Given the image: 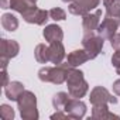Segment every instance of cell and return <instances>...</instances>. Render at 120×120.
<instances>
[{
  "label": "cell",
  "mask_w": 120,
  "mask_h": 120,
  "mask_svg": "<svg viewBox=\"0 0 120 120\" xmlns=\"http://www.w3.org/2000/svg\"><path fill=\"white\" fill-rule=\"evenodd\" d=\"M67 85H68V93L71 95V98H75V99L83 98L89 90V85L83 78V72L75 67H71L68 71Z\"/></svg>",
  "instance_id": "cell-1"
},
{
  "label": "cell",
  "mask_w": 120,
  "mask_h": 120,
  "mask_svg": "<svg viewBox=\"0 0 120 120\" xmlns=\"http://www.w3.org/2000/svg\"><path fill=\"white\" fill-rule=\"evenodd\" d=\"M71 65L68 62L59 64L55 67H44L38 71V78L42 82H51L54 85H61L67 82V75Z\"/></svg>",
  "instance_id": "cell-2"
},
{
  "label": "cell",
  "mask_w": 120,
  "mask_h": 120,
  "mask_svg": "<svg viewBox=\"0 0 120 120\" xmlns=\"http://www.w3.org/2000/svg\"><path fill=\"white\" fill-rule=\"evenodd\" d=\"M17 106L20 110V116L23 120H37L38 110H37V96L30 92L24 90L20 98L17 99Z\"/></svg>",
  "instance_id": "cell-3"
},
{
  "label": "cell",
  "mask_w": 120,
  "mask_h": 120,
  "mask_svg": "<svg viewBox=\"0 0 120 120\" xmlns=\"http://www.w3.org/2000/svg\"><path fill=\"white\" fill-rule=\"evenodd\" d=\"M103 44H105V38L100 37L99 34H89V35H83L82 38V47L89 52L90 59H95L102 52Z\"/></svg>",
  "instance_id": "cell-4"
},
{
  "label": "cell",
  "mask_w": 120,
  "mask_h": 120,
  "mask_svg": "<svg viewBox=\"0 0 120 120\" xmlns=\"http://www.w3.org/2000/svg\"><path fill=\"white\" fill-rule=\"evenodd\" d=\"M100 3V0H72L68 6V10L74 16L83 17L85 14L90 13L93 9H96Z\"/></svg>",
  "instance_id": "cell-5"
},
{
  "label": "cell",
  "mask_w": 120,
  "mask_h": 120,
  "mask_svg": "<svg viewBox=\"0 0 120 120\" xmlns=\"http://www.w3.org/2000/svg\"><path fill=\"white\" fill-rule=\"evenodd\" d=\"M119 27H120V19L112 17V16H107V14H106L105 19L100 21V24H99L96 33H98L100 37L110 40V38L116 34V31L119 30Z\"/></svg>",
  "instance_id": "cell-6"
},
{
  "label": "cell",
  "mask_w": 120,
  "mask_h": 120,
  "mask_svg": "<svg viewBox=\"0 0 120 120\" xmlns=\"http://www.w3.org/2000/svg\"><path fill=\"white\" fill-rule=\"evenodd\" d=\"M23 20L28 24H35V26H44L48 20H49V11L38 9L37 6L24 11L23 14Z\"/></svg>",
  "instance_id": "cell-7"
},
{
  "label": "cell",
  "mask_w": 120,
  "mask_h": 120,
  "mask_svg": "<svg viewBox=\"0 0 120 120\" xmlns=\"http://www.w3.org/2000/svg\"><path fill=\"white\" fill-rule=\"evenodd\" d=\"M89 100L92 105H102V103H113L116 105L117 103V99L103 86H95L90 92V96H89Z\"/></svg>",
  "instance_id": "cell-8"
},
{
  "label": "cell",
  "mask_w": 120,
  "mask_h": 120,
  "mask_svg": "<svg viewBox=\"0 0 120 120\" xmlns=\"http://www.w3.org/2000/svg\"><path fill=\"white\" fill-rule=\"evenodd\" d=\"M100 17H102V10L98 9L95 13H88L83 16L82 19V28H83V34L89 35V34H95L98 31V27L100 24Z\"/></svg>",
  "instance_id": "cell-9"
},
{
  "label": "cell",
  "mask_w": 120,
  "mask_h": 120,
  "mask_svg": "<svg viewBox=\"0 0 120 120\" xmlns=\"http://www.w3.org/2000/svg\"><path fill=\"white\" fill-rule=\"evenodd\" d=\"M64 110H65V113H67L71 119H82V117H85V114H86V105H85L81 99L69 98V100L67 102Z\"/></svg>",
  "instance_id": "cell-10"
},
{
  "label": "cell",
  "mask_w": 120,
  "mask_h": 120,
  "mask_svg": "<svg viewBox=\"0 0 120 120\" xmlns=\"http://www.w3.org/2000/svg\"><path fill=\"white\" fill-rule=\"evenodd\" d=\"M0 7L2 9H11L20 14L24 11L35 7V0H2L0 2Z\"/></svg>",
  "instance_id": "cell-11"
},
{
  "label": "cell",
  "mask_w": 120,
  "mask_h": 120,
  "mask_svg": "<svg viewBox=\"0 0 120 120\" xmlns=\"http://www.w3.org/2000/svg\"><path fill=\"white\" fill-rule=\"evenodd\" d=\"M20 52V45L17 41L14 40H6V38H2L0 40V56L2 58H14L17 56Z\"/></svg>",
  "instance_id": "cell-12"
},
{
  "label": "cell",
  "mask_w": 120,
  "mask_h": 120,
  "mask_svg": "<svg viewBox=\"0 0 120 120\" xmlns=\"http://www.w3.org/2000/svg\"><path fill=\"white\" fill-rule=\"evenodd\" d=\"M88 61H90V55L85 48L83 49H75V51L69 52L68 56H67V62L71 67H75V68L85 64V62H88Z\"/></svg>",
  "instance_id": "cell-13"
},
{
  "label": "cell",
  "mask_w": 120,
  "mask_h": 120,
  "mask_svg": "<svg viewBox=\"0 0 120 120\" xmlns=\"http://www.w3.org/2000/svg\"><path fill=\"white\" fill-rule=\"evenodd\" d=\"M65 58V48L62 41H58V42H51L49 44V62L59 65L62 64Z\"/></svg>",
  "instance_id": "cell-14"
},
{
  "label": "cell",
  "mask_w": 120,
  "mask_h": 120,
  "mask_svg": "<svg viewBox=\"0 0 120 120\" xmlns=\"http://www.w3.org/2000/svg\"><path fill=\"white\" fill-rule=\"evenodd\" d=\"M42 35L45 38V41L48 44L51 42H58V41H62L64 38V31L62 28L56 26V24H49V26H45L44 31H42Z\"/></svg>",
  "instance_id": "cell-15"
},
{
  "label": "cell",
  "mask_w": 120,
  "mask_h": 120,
  "mask_svg": "<svg viewBox=\"0 0 120 120\" xmlns=\"http://www.w3.org/2000/svg\"><path fill=\"white\" fill-rule=\"evenodd\" d=\"M92 119L109 120V119H120V116L110 113L107 103H102V105H92Z\"/></svg>",
  "instance_id": "cell-16"
},
{
  "label": "cell",
  "mask_w": 120,
  "mask_h": 120,
  "mask_svg": "<svg viewBox=\"0 0 120 120\" xmlns=\"http://www.w3.org/2000/svg\"><path fill=\"white\" fill-rule=\"evenodd\" d=\"M24 85L19 81H13V82H9L7 86H4V93L7 96V99L10 100H14L17 102V99L20 98V95L24 92Z\"/></svg>",
  "instance_id": "cell-17"
},
{
  "label": "cell",
  "mask_w": 120,
  "mask_h": 120,
  "mask_svg": "<svg viewBox=\"0 0 120 120\" xmlns=\"http://www.w3.org/2000/svg\"><path fill=\"white\" fill-rule=\"evenodd\" d=\"M34 56L37 59V62H40V64L49 62V45L38 44L34 49Z\"/></svg>",
  "instance_id": "cell-18"
},
{
  "label": "cell",
  "mask_w": 120,
  "mask_h": 120,
  "mask_svg": "<svg viewBox=\"0 0 120 120\" xmlns=\"http://www.w3.org/2000/svg\"><path fill=\"white\" fill-rule=\"evenodd\" d=\"M2 27L6 30V31H16L19 28V20L16 16L10 14V13H4L2 16Z\"/></svg>",
  "instance_id": "cell-19"
},
{
  "label": "cell",
  "mask_w": 120,
  "mask_h": 120,
  "mask_svg": "<svg viewBox=\"0 0 120 120\" xmlns=\"http://www.w3.org/2000/svg\"><path fill=\"white\" fill-rule=\"evenodd\" d=\"M69 98H71V95L67 93V92H58V93H55L54 98H52V106H54V109L55 110H64V107H65L67 102L69 100Z\"/></svg>",
  "instance_id": "cell-20"
},
{
  "label": "cell",
  "mask_w": 120,
  "mask_h": 120,
  "mask_svg": "<svg viewBox=\"0 0 120 120\" xmlns=\"http://www.w3.org/2000/svg\"><path fill=\"white\" fill-rule=\"evenodd\" d=\"M106 7V14L120 19V0H103Z\"/></svg>",
  "instance_id": "cell-21"
},
{
  "label": "cell",
  "mask_w": 120,
  "mask_h": 120,
  "mask_svg": "<svg viewBox=\"0 0 120 120\" xmlns=\"http://www.w3.org/2000/svg\"><path fill=\"white\" fill-rule=\"evenodd\" d=\"M49 19H52L55 21H62V20L67 19V13L61 7H54V9L49 10Z\"/></svg>",
  "instance_id": "cell-22"
},
{
  "label": "cell",
  "mask_w": 120,
  "mask_h": 120,
  "mask_svg": "<svg viewBox=\"0 0 120 120\" xmlns=\"http://www.w3.org/2000/svg\"><path fill=\"white\" fill-rule=\"evenodd\" d=\"M0 117L3 120H13L14 119V110L9 105H2L0 106Z\"/></svg>",
  "instance_id": "cell-23"
},
{
  "label": "cell",
  "mask_w": 120,
  "mask_h": 120,
  "mask_svg": "<svg viewBox=\"0 0 120 120\" xmlns=\"http://www.w3.org/2000/svg\"><path fill=\"white\" fill-rule=\"evenodd\" d=\"M110 44L116 51H120V34H114L110 38Z\"/></svg>",
  "instance_id": "cell-24"
},
{
  "label": "cell",
  "mask_w": 120,
  "mask_h": 120,
  "mask_svg": "<svg viewBox=\"0 0 120 120\" xmlns=\"http://www.w3.org/2000/svg\"><path fill=\"white\" fill-rule=\"evenodd\" d=\"M112 65L116 69H120V51H116L112 56Z\"/></svg>",
  "instance_id": "cell-25"
},
{
  "label": "cell",
  "mask_w": 120,
  "mask_h": 120,
  "mask_svg": "<svg viewBox=\"0 0 120 120\" xmlns=\"http://www.w3.org/2000/svg\"><path fill=\"white\" fill-rule=\"evenodd\" d=\"M51 119H71V117L65 113V110H56V113H54Z\"/></svg>",
  "instance_id": "cell-26"
},
{
  "label": "cell",
  "mask_w": 120,
  "mask_h": 120,
  "mask_svg": "<svg viewBox=\"0 0 120 120\" xmlns=\"http://www.w3.org/2000/svg\"><path fill=\"white\" fill-rule=\"evenodd\" d=\"M9 85V74H7V68H2V86H7Z\"/></svg>",
  "instance_id": "cell-27"
},
{
  "label": "cell",
  "mask_w": 120,
  "mask_h": 120,
  "mask_svg": "<svg viewBox=\"0 0 120 120\" xmlns=\"http://www.w3.org/2000/svg\"><path fill=\"white\" fill-rule=\"evenodd\" d=\"M113 92H114V95H117V96H120V79H117V81H114L113 82Z\"/></svg>",
  "instance_id": "cell-28"
},
{
  "label": "cell",
  "mask_w": 120,
  "mask_h": 120,
  "mask_svg": "<svg viewBox=\"0 0 120 120\" xmlns=\"http://www.w3.org/2000/svg\"><path fill=\"white\" fill-rule=\"evenodd\" d=\"M62 2H64V3H71L72 0H62Z\"/></svg>",
  "instance_id": "cell-29"
},
{
  "label": "cell",
  "mask_w": 120,
  "mask_h": 120,
  "mask_svg": "<svg viewBox=\"0 0 120 120\" xmlns=\"http://www.w3.org/2000/svg\"><path fill=\"white\" fill-rule=\"evenodd\" d=\"M116 72H117V75H120V69H116Z\"/></svg>",
  "instance_id": "cell-30"
}]
</instances>
